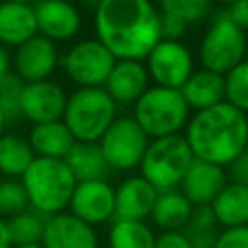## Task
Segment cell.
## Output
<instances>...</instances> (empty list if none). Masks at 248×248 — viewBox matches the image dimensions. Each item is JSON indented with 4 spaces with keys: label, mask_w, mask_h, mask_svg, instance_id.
I'll return each mask as SVG.
<instances>
[{
    "label": "cell",
    "mask_w": 248,
    "mask_h": 248,
    "mask_svg": "<svg viewBox=\"0 0 248 248\" xmlns=\"http://www.w3.org/2000/svg\"><path fill=\"white\" fill-rule=\"evenodd\" d=\"M58 66L60 52L56 43L39 33L27 39L23 45L16 46L12 54V72L21 78L23 83L50 79Z\"/></svg>",
    "instance_id": "11"
},
{
    "label": "cell",
    "mask_w": 248,
    "mask_h": 248,
    "mask_svg": "<svg viewBox=\"0 0 248 248\" xmlns=\"http://www.w3.org/2000/svg\"><path fill=\"white\" fill-rule=\"evenodd\" d=\"M225 101L248 114V58L231 68L225 76Z\"/></svg>",
    "instance_id": "30"
},
{
    "label": "cell",
    "mask_w": 248,
    "mask_h": 248,
    "mask_svg": "<svg viewBox=\"0 0 248 248\" xmlns=\"http://www.w3.org/2000/svg\"><path fill=\"white\" fill-rule=\"evenodd\" d=\"M182 234L190 240L194 248H213L219 234V225L211 213V207L209 205L194 207L186 227L182 229Z\"/></svg>",
    "instance_id": "27"
},
{
    "label": "cell",
    "mask_w": 248,
    "mask_h": 248,
    "mask_svg": "<svg viewBox=\"0 0 248 248\" xmlns=\"http://www.w3.org/2000/svg\"><path fill=\"white\" fill-rule=\"evenodd\" d=\"M33 12L37 33L54 43L76 37L83 23L79 6L72 0H35Z\"/></svg>",
    "instance_id": "14"
},
{
    "label": "cell",
    "mask_w": 248,
    "mask_h": 248,
    "mask_svg": "<svg viewBox=\"0 0 248 248\" xmlns=\"http://www.w3.org/2000/svg\"><path fill=\"white\" fill-rule=\"evenodd\" d=\"M116 58L97 39L87 37L74 43L62 56L60 66L66 78L78 87H103Z\"/></svg>",
    "instance_id": "8"
},
{
    "label": "cell",
    "mask_w": 248,
    "mask_h": 248,
    "mask_svg": "<svg viewBox=\"0 0 248 248\" xmlns=\"http://www.w3.org/2000/svg\"><path fill=\"white\" fill-rule=\"evenodd\" d=\"M209 207L221 229L246 227L248 225V186L229 180Z\"/></svg>",
    "instance_id": "23"
},
{
    "label": "cell",
    "mask_w": 248,
    "mask_h": 248,
    "mask_svg": "<svg viewBox=\"0 0 248 248\" xmlns=\"http://www.w3.org/2000/svg\"><path fill=\"white\" fill-rule=\"evenodd\" d=\"M35 157L27 138L16 134L0 136V174L6 178H21Z\"/></svg>",
    "instance_id": "25"
},
{
    "label": "cell",
    "mask_w": 248,
    "mask_h": 248,
    "mask_svg": "<svg viewBox=\"0 0 248 248\" xmlns=\"http://www.w3.org/2000/svg\"><path fill=\"white\" fill-rule=\"evenodd\" d=\"M68 207L74 217L91 227L105 225L112 221L114 215V188L108 180L78 182Z\"/></svg>",
    "instance_id": "13"
},
{
    "label": "cell",
    "mask_w": 248,
    "mask_h": 248,
    "mask_svg": "<svg viewBox=\"0 0 248 248\" xmlns=\"http://www.w3.org/2000/svg\"><path fill=\"white\" fill-rule=\"evenodd\" d=\"M29 209V200L21 180L6 178L0 180V217L8 219Z\"/></svg>",
    "instance_id": "32"
},
{
    "label": "cell",
    "mask_w": 248,
    "mask_h": 248,
    "mask_svg": "<svg viewBox=\"0 0 248 248\" xmlns=\"http://www.w3.org/2000/svg\"><path fill=\"white\" fill-rule=\"evenodd\" d=\"M223 10L234 25H238L244 33H248V0H236Z\"/></svg>",
    "instance_id": "35"
},
{
    "label": "cell",
    "mask_w": 248,
    "mask_h": 248,
    "mask_svg": "<svg viewBox=\"0 0 248 248\" xmlns=\"http://www.w3.org/2000/svg\"><path fill=\"white\" fill-rule=\"evenodd\" d=\"M184 138L196 159L229 167L246 147L248 114L227 101L190 116Z\"/></svg>",
    "instance_id": "2"
},
{
    "label": "cell",
    "mask_w": 248,
    "mask_h": 248,
    "mask_svg": "<svg viewBox=\"0 0 248 248\" xmlns=\"http://www.w3.org/2000/svg\"><path fill=\"white\" fill-rule=\"evenodd\" d=\"M107 248H108V246H107Z\"/></svg>",
    "instance_id": "47"
},
{
    "label": "cell",
    "mask_w": 248,
    "mask_h": 248,
    "mask_svg": "<svg viewBox=\"0 0 248 248\" xmlns=\"http://www.w3.org/2000/svg\"><path fill=\"white\" fill-rule=\"evenodd\" d=\"M6 126H8V122H6V116H4V112H2V108H0V136L4 134Z\"/></svg>",
    "instance_id": "41"
},
{
    "label": "cell",
    "mask_w": 248,
    "mask_h": 248,
    "mask_svg": "<svg viewBox=\"0 0 248 248\" xmlns=\"http://www.w3.org/2000/svg\"><path fill=\"white\" fill-rule=\"evenodd\" d=\"M64 161L78 182L108 180L112 172L97 141H76L70 153L64 157Z\"/></svg>",
    "instance_id": "24"
},
{
    "label": "cell",
    "mask_w": 248,
    "mask_h": 248,
    "mask_svg": "<svg viewBox=\"0 0 248 248\" xmlns=\"http://www.w3.org/2000/svg\"><path fill=\"white\" fill-rule=\"evenodd\" d=\"M157 8L161 14H169L190 27L211 17L213 0H159Z\"/></svg>",
    "instance_id": "29"
},
{
    "label": "cell",
    "mask_w": 248,
    "mask_h": 248,
    "mask_svg": "<svg viewBox=\"0 0 248 248\" xmlns=\"http://www.w3.org/2000/svg\"><path fill=\"white\" fill-rule=\"evenodd\" d=\"M215 2H217V4H221V6H225V8H227V6H231V4H232V2H236V0H213V4H215Z\"/></svg>",
    "instance_id": "43"
},
{
    "label": "cell",
    "mask_w": 248,
    "mask_h": 248,
    "mask_svg": "<svg viewBox=\"0 0 248 248\" xmlns=\"http://www.w3.org/2000/svg\"><path fill=\"white\" fill-rule=\"evenodd\" d=\"M227 176L231 178V182H238L242 186H248V153H240L231 165H229V172Z\"/></svg>",
    "instance_id": "36"
},
{
    "label": "cell",
    "mask_w": 248,
    "mask_h": 248,
    "mask_svg": "<svg viewBox=\"0 0 248 248\" xmlns=\"http://www.w3.org/2000/svg\"><path fill=\"white\" fill-rule=\"evenodd\" d=\"M188 33V25L169 14H161V39L180 41Z\"/></svg>",
    "instance_id": "34"
},
{
    "label": "cell",
    "mask_w": 248,
    "mask_h": 248,
    "mask_svg": "<svg viewBox=\"0 0 248 248\" xmlns=\"http://www.w3.org/2000/svg\"><path fill=\"white\" fill-rule=\"evenodd\" d=\"M43 248H99L95 227L83 223L72 213H56L45 219L41 236Z\"/></svg>",
    "instance_id": "15"
},
{
    "label": "cell",
    "mask_w": 248,
    "mask_h": 248,
    "mask_svg": "<svg viewBox=\"0 0 248 248\" xmlns=\"http://www.w3.org/2000/svg\"><path fill=\"white\" fill-rule=\"evenodd\" d=\"M107 240L108 248H155L157 236L145 221L114 219Z\"/></svg>",
    "instance_id": "26"
},
{
    "label": "cell",
    "mask_w": 248,
    "mask_h": 248,
    "mask_svg": "<svg viewBox=\"0 0 248 248\" xmlns=\"http://www.w3.org/2000/svg\"><path fill=\"white\" fill-rule=\"evenodd\" d=\"M180 93L190 110H203L225 101V78L217 72L200 68L180 87Z\"/></svg>",
    "instance_id": "20"
},
{
    "label": "cell",
    "mask_w": 248,
    "mask_h": 248,
    "mask_svg": "<svg viewBox=\"0 0 248 248\" xmlns=\"http://www.w3.org/2000/svg\"><path fill=\"white\" fill-rule=\"evenodd\" d=\"M103 87L116 105H134L149 87L145 64L141 60H116Z\"/></svg>",
    "instance_id": "18"
},
{
    "label": "cell",
    "mask_w": 248,
    "mask_h": 248,
    "mask_svg": "<svg viewBox=\"0 0 248 248\" xmlns=\"http://www.w3.org/2000/svg\"><path fill=\"white\" fill-rule=\"evenodd\" d=\"M246 54H248V33H246Z\"/></svg>",
    "instance_id": "45"
},
{
    "label": "cell",
    "mask_w": 248,
    "mask_h": 248,
    "mask_svg": "<svg viewBox=\"0 0 248 248\" xmlns=\"http://www.w3.org/2000/svg\"><path fill=\"white\" fill-rule=\"evenodd\" d=\"M21 89H23V79L17 78L14 72H10L0 83V108L6 116L8 126H16L19 120H23L19 108Z\"/></svg>",
    "instance_id": "31"
},
{
    "label": "cell",
    "mask_w": 248,
    "mask_h": 248,
    "mask_svg": "<svg viewBox=\"0 0 248 248\" xmlns=\"http://www.w3.org/2000/svg\"><path fill=\"white\" fill-rule=\"evenodd\" d=\"M66 101H68V93L60 83L52 79L23 83L21 101H19L21 118L31 124L62 120Z\"/></svg>",
    "instance_id": "12"
},
{
    "label": "cell",
    "mask_w": 248,
    "mask_h": 248,
    "mask_svg": "<svg viewBox=\"0 0 248 248\" xmlns=\"http://www.w3.org/2000/svg\"><path fill=\"white\" fill-rule=\"evenodd\" d=\"M157 190L141 176H128L114 190V219L145 221L153 209Z\"/></svg>",
    "instance_id": "17"
},
{
    "label": "cell",
    "mask_w": 248,
    "mask_h": 248,
    "mask_svg": "<svg viewBox=\"0 0 248 248\" xmlns=\"http://www.w3.org/2000/svg\"><path fill=\"white\" fill-rule=\"evenodd\" d=\"M192 211L194 205L188 202V198L178 188H170L157 192L149 217L157 229H161L163 232H172L186 227Z\"/></svg>",
    "instance_id": "21"
},
{
    "label": "cell",
    "mask_w": 248,
    "mask_h": 248,
    "mask_svg": "<svg viewBox=\"0 0 248 248\" xmlns=\"http://www.w3.org/2000/svg\"><path fill=\"white\" fill-rule=\"evenodd\" d=\"M45 219L41 213L33 211L31 207L8 217V232H10V240L12 246L16 244H37L41 242L43 236V229H45Z\"/></svg>",
    "instance_id": "28"
},
{
    "label": "cell",
    "mask_w": 248,
    "mask_h": 248,
    "mask_svg": "<svg viewBox=\"0 0 248 248\" xmlns=\"http://www.w3.org/2000/svg\"><path fill=\"white\" fill-rule=\"evenodd\" d=\"M213 248H248V225L219 231Z\"/></svg>",
    "instance_id": "33"
},
{
    "label": "cell",
    "mask_w": 248,
    "mask_h": 248,
    "mask_svg": "<svg viewBox=\"0 0 248 248\" xmlns=\"http://www.w3.org/2000/svg\"><path fill=\"white\" fill-rule=\"evenodd\" d=\"M93 29L116 60H145L161 41V12L153 0H103Z\"/></svg>",
    "instance_id": "1"
},
{
    "label": "cell",
    "mask_w": 248,
    "mask_h": 248,
    "mask_svg": "<svg viewBox=\"0 0 248 248\" xmlns=\"http://www.w3.org/2000/svg\"><path fill=\"white\" fill-rule=\"evenodd\" d=\"M27 141L37 157L64 159L74 147L76 140L62 120L33 124L27 136Z\"/></svg>",
    "instance_id": "22"
},
{
    "label": "cell",
    "mask_w": 248,
    "mask_h": 248,
    "mask_svg": "<svg viewBox=\"0 0 248 248\" xmlns=\"http://www.w3.org/2000/svg\"><path fill=\"white\" fill-rule=\"evenodd\" d=\"M192 149L184 134H172L149 140V145L140 161V174L157 190H170L180 186L190 163Z\"/></svg>",
    "instance_id": "6"
},
{
    "label": "cell",
    "mask_w": 248,
    "mask_h": 248,
    "mask_svg": "<svg viewBox=\"0 0 248 248\" xmlns=\"http://www.w3.org/2000/svg\"><path fill=\"white\" fill-rule=\"evenodd\" d=\"M244 153H248V140H246V147H244Z\"/></svg>",
    "instance_id": "46"
},
{
    "label": "cell",
    "mask_w": 248,
    "mask_h": 248,
    "mask_svg": "<svg viewBox=\"0 0 248 248\" xmlns=\"http://www.w3.org/2000/svg\"><path fill=\"white\" fill-rule=\"evenodd\" d=\"M19 180L25 188L29 207L43 217L62 213L78 184L64 159L48 157H35Z\"/></svg>",
    "instance_id": "3"
},
{
    "label": "cell",
    "mask_w": 248,
    "mask_h": 248,
    "mask_svg": "<svg viewBox=\"0 0 248 248\" xmlns=\"http://www.w3.org/2000/svg\"><path fill=\"white\" fill-rule=\"evenodd\" d=\"M97 143L108 167L112 170L126 172L140 167L149 145V138L132 116H116Z\"/></svg>",
    "instance_id": "9"
},
{
    "label": "cell",
    "mask_w": 248,
    "mask_h": 248,
    "mask_svg": "<svg viewBox=\"0 0 248 248\" xmlns=\"http://www.w3.org/2000/svg\"><path fill=\"white\" fill-rule=\"evenodd\" d=\"M116 107L105 87H78L68 95L62 122L76 141H99L116 118Z\"/></svg>",
    "instance_id": "5"
},
{
    "label": "cell",
    "mask_w": 248,
    "mask_h": 248,
    "mask_svg": "<svg viewBox=\"0 0 248 248\" xmlns=\"http://www.w3.org/2000/svg\"><path fill=\"white\" fill-rule=\"evenodd\" d=\"M10 72H12V56H10L8 48L0 45V83L4 81V78Z\"/></svg>",
    "instance_id": "38"
},
{
    "label": "cell",
    "mask_w": 248,
    "mask_h": 248,
    "mask_svg": "<svg viewBox=\"0 0 248 248\" xmlns=\"http://www.w3.org/2000/svg\"><path fill=\"white\" fill-rule=\"evenodd\" d=\"M227 182H229V176L225 167L194 157V161L190 163L180 182V192L188 198V202L194 207L211 205V202L217 198V194L223 190Z\"/></svg>",
    "instance_id": "16"
},
{
    "label": "cell",
    "mask_w": 248,
    "mask_h": 248,
    "mask_svg": "<svg viewBox=\"0 0 248 248\" xmlns=\"http://www.w3.org/2000/svg\"><path fill=\"white\" fill-rule=\"evenodd\" d=\"M6 2H21V4H33L35 0H6Z\"/></svg>",
    "instance_id": "44"
},
{
    "label": "cell",
    "mask_w": 248,
    "mask_h": 248,
    "mask_svg": "<svg viewBox=\"0 0 248 248\" xmlns=\"http://www.w3.org/2000/svg\"><path fill=\"white\" fill-rule=\"evenodd\" d=\"M0 248H12L10 232H8V221L0 217Z\"/></svg>",
    "instance_id": "39"
},
{
    "label": "cell",
    "mask_w": 248,
    "mask_h": 248,
    "mask_svg": "<svg viewBox=\"0 0 248 248\" xmlns=\"http://www.w3.org/2000/svg\"><path fill=\"white\" fill-rule=\"evenodd\" d=\"M155 248H194V246L182 234V231H172V232H161L157 236Z\"/></svg>",
    "instance_id": "37"
},
{
    "label": "cell",
    "mask_w": 248,
    "mask_h": 248,
    "mask_svg": "<svg viewBox=\"0 0 248 248\" xmlns=\"http://www.w3.org/2000/svg\"><path fill=\"white\" fill-rule=\"evenodd\" d=\"M244 58L246 33L227 17L223 8L213 12L198 45V60L202 68L225 76Z\"/></svg>",
    "instance_id": "7"
},
{
    "label": "cell",
    "mask_w": 248,
    "mask_h": 248,
    "mask_svg": "<svg viewBox=\"0 0 248 248\" xmlns=\"http://www.w3.org/2000/svg\"><path fill=\"white\" fill-rule=\"evenodd\" d=\"M37 35V19L33 4L0 2V45L16 48Z\"/></svg>",
    "instance_id": "19"
},
{
    "label": "cell",
    "mask_w": 248,
    "mask_h": 248,
    "mask_svg": "<svg viewBox=\"0 0 248 248\" xmlns=\"http://www.w3.org/2000/svg\"><path fill=\"white\" fill-rule=\"evenodd\" d=\"M12 248H43V246H41V242H37V244H16Z\"/></svg>",
    "instance_id": "42"
},
{
    "label": "cell",
    "mask_w": 248,
    "mask_h": 248,
    "mask_svg": "<svg viewBox=\"0 0 248 248\" xmlns=\"http://www.w3.org/2000/svg\"><path fill=\"white\" fill-rule=\"evenodd\" d=\"M78 2H79V6H83L87 10H95L103 0H78Z\"/></svg>",
    "instance_id": "40"
},
{
    "label": "cell",
    "mask_w": 248,
    "mask_h": 248,
    "mask_svg": "<svg viewBox=\"0 0 248 248\" xmlns=\"http://www.w3.org/2000/svg\"><path fill=\"white\" fill-rule=\"evenodd\" d=\"M132 118L147 134L149 140L180 134L190 120V107L180 89L153 85L134 103Z\"/></svg>",
    "instance_id": "4"
},
{
    "label": "cell",
    "mask_w": 248,
    "mask_h": 248,
    "mask_svg": "<svg viewBox=\"0 0 248 248\" xmlns=\"http://www.w3.org/2000/svg\"><path fill=\"white\" fill-rule=\"evenodd\" d=\"M145 70L155 85L180 89L196 70L194 54L182 41L161 39L145 56Z\"/></svg>",
    "instance_id": "10"
}]
</instances>
